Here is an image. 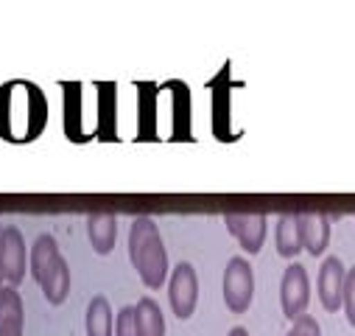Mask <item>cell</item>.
Here are the masks:
<instances>
[{"label":"cell","mask_w":355,"mask_h":336,"mask_svg":"<svg viewBox=\"0 0 355 336\" xmlns=\"http://www.w3.org/2000/svg\"><path fill=\"white\" fill-rule=\"evenodd\" d=\"M48 99L28 78L0 84V137L9 143H31L45 132Z\"/></svg>","instance_id":"obj_1"},{"label":"cell","mask_w":355,"mask_h":336,"mask_svg":"<svg viewBox=\"0 0 355 336\" xmlns=\"http://www.w3.org/2000/svg\"><path fill=\"white\" fill-rule=\"evenodd\" d=\"M129 261L146 289H162V283L168 280V249L151 216H137L129 227Z\"/></svg>","instance_id":"obj_2"},{"label":"cell","mask_w":355,"mask_h":336,"mask_svg":"<svg viewBox=\"0 0 355 336\" xmlns=\"http://www.w3.org/2000/svg\"><path fill=\"white\" fill-rule=\"evenodd\" d=\"M28 269H31V278L40 283V289L51 305H62L67 300L73 278H70V267H67L64 255L59 252V244L51 233L37 235V241L31 244Z\"/></svg>","instance_id":"obj_3"},{"label":"cell","mask_w":355,"mask_h":336,"mask_svg":"<svg viewBox=\"0 0 355 336\" xmlns=\"http://www.w3.org/2000/svg\"><path fill=\"white\" fill-rule=\"evenodd\" d=\"M221 294H224V305L232 314L249 311L254 297V269L243 255H232L227 261L224 278H221Z\"/></svg>","instance_id":"obj_4"},{"label":"cell","mask_w":355,"mask_h":336,"mask_svg":"<svg viewBox=\"0 0 355 336\" xmlns=\"http://www.w3.org/2000/svg\"><path fill=\"white\" fill-rule=\"evenodd\" d=\"M168 303L176 319H191L199 303V275L196 267L182 261L168 272Z\"/></svg>","instance_id":"obj_5"},{"label":"cell","mask_w":355,"mask_h":336,"mask_svg":"<svg viewBox=\"0 0 355 336\" xmlns=\"http://www.w3.org/2000/svg\"><path fill=\"white\" fill-rule=\"evenodd\" d=\"M308 303H311V278L308 269L294 261L291 267H286L280 278V308L286 319L294 322L297 317L308 314Z\"/></svg>","instance_id":"obj_6"},{"label":"cell","mask_w":355,"mask_h":336,"mask_svg":"<svg viewBox=\"0 0 355 336\" xmlns=\"http://www.w3.org/2000/svg\"><path fill=\"white\" fill-rule=\"evenodd\" d=\"M0 261H3V280L6 286H20L28 269V246L17 224H6L0 230Z\"/></svg>","instance_id":"obj_7"},{"label":"cell","mask_w":355,"mask_h":336,"mask_svg":"<svg viewBox=\"0 0 355 336\" xmlns=\"http://www.w3.org/2000/svg\"><path fill=\"white\" fill-rule=\"evenodd\" d=\"M224 224H227L230 235L241 244V249L246 252V255H257V252L263 249L266 227H269L266 213H227Z\"/></svg>","instance_id":"obj_8"},{"label":"cell","mask_w":355,"mask_h":336,"mask_svg":"<svg viewBox=\"0 0 355 336\" xmlns=\"http://www.w3.org/2000/svg\"><path fill=\"white\" fill-rule=\"evenodd\" d=\"M344 275H347V267L338 255H327L319 267V275H316V292H319V303L324 311L336 314L341 311V292H344Z\"/></svg>","instance_id":"obj_9"},{"label":"cell","mask_w":355,"mask_h":336,"mask_svg":"<svg viewBox=\"0 0 355 336\" xmlns=\"http://www.w3.org/2000/svg\"><path fill=\"white\" fill-rule=\"evenodd\" d=\"M297 227H300V241L302 249L311 255H322L330 244V216L322 213H297Z\"/></svg>","instance_id":"obj_10"},{"label":"cell","mask_w":355,"mask_h":336,"mask_svg":"<svg viewBox=\"0 0 355 336\" xmlns=\"http://www.w3.org/2000/svg\"><path fill=\"white\" fill-rule=\"evenodd\" d=\"M26 333V305L17 289H0V336H23Z\"/></svg>","instance_id":"obj_11"},{"label":"cell","mask_w":355,"mask_h":336,"mask_svg":"<svg viewBox=\"0 0 355 336\" xmlns=\"http://www.w3.org/2000/svg\"><path fill=\"white\" fill-rule=\"evenodd\" d=\"M87 238L96 255H110L115 249V238H118V219L115 213H90L87 216Z\"/></svg>","instance_id":"obj_12"},{"label":"cell","mask_w":355,"mask_h":336,"mask_svg":"<svg viewBox=\"0 0 355 336\" xmlns=\"http://www.w3.org/2000/svg\"><path fill=\"white\" fill-rule=\"evenodd\" d=\"M112 328H115L112 305L104 294H96L90 303H87L84 330H87V336H112Z\"/></svg>","instance_id":"obj_13"},{"label":"cell","mask_w":355,"mask_h":336,"mask_svg":"<svg viewBox=\"0 0 355 336\" xmlns=\"http://www.w3.org/2000/svg\"><path fill=\"white\" fill-rule=\"evenodd\" d=\"M275 244H277V255L286 258V261H294L300 252H302L300 227H297V213H283V216L277 219Z\"/></svg>","instance_id":"obj_14"},{"label":"cell","mask_w":355,"mask_h":336,"mask_svg":"<svg viewBox=\"0 0 355 336\" xmlns=\"http://www.w3.org/2000/svg\"><path fill=\"white\" fill-rule=\"evenodd\" d=\"M135 319L140 336H165V317L154 297H140L135 303Z\"/></svg>","instance_id":"obj_15"},{"label":"cell","mask_w":355,"mask_h":336,"mask_svg":"<svg viewBox=\"0 0 355 336\" xmlns=\"http://www.w3.org/2000/svg\"><path fill=\"white\" fill-rule=\"evenodd\" d=\"M341 311L347 317V322L355 328V267L347 269L344 275V292H341Z\"/></svg>","instance_id":"obj_16"},{"label":"cell","mask_w":355,"mask_h":336,"mask_svg":"<svg viewBox=\"0 0 355 336\" xmlns=\"http://www.w3.org/2000/svg\"><path fill=\"white\" fill-rule=\"evenodd\" d=\"M112 336H140L137 333V319H135V305H126V308L118 311Z\"/></svg>","instance_id":"obj_17"},{"label":"cell","mask_w":355,"mask_h":336,"mask_svg":"<svg viewBox=\"0 0 355 336\" xmlns=\"http://www.w3.org/2000/svg\"><path fill=\"white\" fill-rule=\"evenodd\" d=\"M288 336H322V325H319V319L313 314H302V317H297L291 322Z\"/></svg>","instance_id":"obj_18"},{"label":"cell","mask_w":355,"mask_h":336,"mask_svg":"<svg viewBox=\"0 0 355 336\" xmlns=\"http://www.w3.org/2000/svg\"><path fill=\"white\" fill-rule=\"evenodd\" d=\"M227 336H249V330L243 328V325H235V328H230V333Z\"/></svg>","instance_id":"obj_19"},{"label":"cell","mask_w":355,"mask_h":336,"mask_svg":"<svg viewBox=\"0 0 355 336\" xmlns=\"http://www.w3.org/2000/svg\"><path fill=\"white\" fill-rule=\"evenodd\" d=\"M0 230H3V224H0ZM3 283H6L3 280V261H0V289H3Z\"/></svg>","instance_id":"obj_20"},{"label":"cell","mask_w":355,"mask_h":336,"mask_svg":"<svg viewBox=\"0 0 355 336\" xmlns=\"http://www.w3.org/2000/svg\"><path fill=\"white\" fill-rule=\"evenodd\" d=\"M286 336H288V333H286Z\"/></svg>","instance_id":"obj_21"}]
</instances>
